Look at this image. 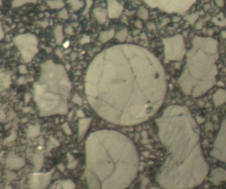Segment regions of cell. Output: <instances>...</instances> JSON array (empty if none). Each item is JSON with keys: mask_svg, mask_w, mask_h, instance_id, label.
Returning <instances> with one entry per match:
<instances>
[{"mask_svg": "<svg viewBox=\"0 0 226 189\" xmlns=\"http://www.w3.org/2000/svg\"><path fill=\"white\" fill-rule=\"evenodd\" d=\"M166 91L159 62L132 45L108 49L91 63L85 79L89 104L108 122L122 126L147 120L159 110Z\"/></svg>", "mask_w": 226, "mask_h": 189, "instance_id": "1", "label": "cell"}, {"mask_svg": "<svg viewBox=\"0 0 226 189\" xmlns=\"http://www.w3.org/2000/svg\"><path fill=\"white\" fill-rule=\"evenodd\" d=\"M167 158L156 179L165 189H191L204 181L208 165L202 156L195 124L186 110L170 107L157 120Z\"/></svg>", "mask_w": 226, "mask_h": 189, "instance_id": "2", "label": "cell"}, {"mask_svg": "<svg viewBox=\"0 0 226 189\" xmlns=\"http://www.w3.org/2000/svg\"><path fill=\"white\" fill-rule=\"evenodd\" d=\"M85 175H91L101 189H125L138 173V155L133 142L115 130L91 133L85 142Z\"/></svg>", "mask_w": 226, "mask_h": 189, "instance_id": "3", "label": "cell"}, {"mask_svg": "<svg viewBox=\"0 0 226 189\" xmlns=\"http://www.w3.org/2000/svg\"><path fill=\"white\" fill-rule=\"evenodd\" d=\"M51 173L37 174L30 179V189H42L46 187L50 181Z\"/></svg>", "mask_w": 226, "mask_h": 189, "instance_id": "4", "label": "cell"}, {"mask_svg": "<svg viewBox=\"0 0 226 189\" xmlns=\"http://www.w3.org/2000/svg\"><path fill=\"white\" fill-rule=\"evenodd\" d=\"M210 180L215 185H218L221 181H225L226 170L221 167L216 168L212 171Z\"/></svg>", "mask_w": 226, "mask_h": 189, "instance_id": "5", "label": "cell"}, {"mask_svg": "<svg viewBox=\"0 0 226 189\" xmlns=\"http://www.w3.org/2000/svg\"><path fill=\"white\" fill-rule=\"evenodd\" d=\"M91 119H83L79 121V137H82L86 132L89 127Z\"/></svg>", "mask_w": 226, "mask_h": 189, "instance_id": "6", "label": "cell"}, {"mask_svg": "<svg viewBox=\"0 0 226 189\" xmlns=\"http://www.w3.org/2000/svg\"><path fill=\"white\" fill-rule=\"evenodd\" d=\"M68 3L75 11L79 10L83 6V3L81 0H68Z\"/></svg>", "mask_w": 226, "mask_h": 189, "instance_id": "7", "label": "cell"}, {"mask_svg": "<svg viewBox=\"0 0 226 189\" xmlns=\"http://www.w3.org/2000/svg\"><path fill=\"white\" fill-rule=\"evenodd\" d=\"M137 15L141 19L147 20L149 17V11L145 7H140L138 10Z\"/></svg>", "mask_w": 226, "mask_h": 189, "instance_id": "8", "label": "cell"}, {"mask_svg": "<svg viewBox=\"0 0 226 189\" xmlns=\"http://www.w3.org/2000/svg\"><path fill=\"white\" fill-rule=\"evenodd\" d=\"M94 13L97 19L99 22H105L106 19V12L105 11H103V10L99 9V10H97L96 11H94Z\"/></svg>", "mask_w": 226, "mask_h": 189, "instance_id": "9", "label": "cell"}, {"mask_svg": "<svg viewBox=\"0 0 226 189\" xmlns=\"http://www.w3.org/2000/svg\"><path fill=\"white\" fill-rule=\"evenodd\" d=\"M113 35H114V30H112L109 31H105V32H103L101 34L100 40L102 42H105L107 40H110Z\"/></svg>", "mask_w": 226, "mask_h": 189, "instance_id": "10", "label": "cell"}, {"mask_svg": "<svg viewBox=\"0 0 226 189\" xmlns=\"http://www.w3.org/2000/svg\"><path fill=\"white\" fill-rule=\"evenodd\" d=\"M62 189H75V184L71 180H66L62 183Z\"/></svg>", "mask_w": 226, "mask_h": 189, "instance_id": "11", "label": "cell"}, {"mask_svg": "<svg viewBox=\"0 0 226 189\" xmlns=\"http://www.w3.org/2000/svg\"><path fill=\"white\" fill-rule=\"evenodd\" d=\"M126 37H127V30L126 29L120 31V32L116 34V38H118V40H120V42L124 41L126 38Z\"/></svg>", "mask_w": 226, "mask_h": 189, "instance_id": "12", "label": "cell"}, {"mask_svg": "<svg viewBox=\"0 0 226 189\" xmlns=\"http://www.w3.org/2000/svg\"><path fill=\"white\" fill-rule=\"evenodd\" d=\"M59 16L61 19H68L69 13L68 11H67V9L64 8V9H63V10H62L61 11H60L59 13Z\"/></svg>", "mask_w": 226, "mask_h": 189, "instance_id": "13", "label": "cell"}, {"mask_svg": "<svg viewBox=\"0 0 226 189\" xmlns=\"http://www.w3.org/2000/svg\"><path fill=\"white\" fill-rule=\"evenodd\" d=\"M149 182H150V180H149L147 178L143 179L141 182V185H140L141 189H145L147 185V184L149 183Z\"/></svg>", "mask_w": 226, "mask_h": 189, "instance_id": "14", "label": "cell"}, {"mask_svg": "<svg viewBox=\"0 0 226 189\" xmlns=\"http://www.w3.org/2000/svg\"><path fill=\"white\" fill-rule=\"evenodd\" d=\"M76 165H77V161L74 160L70 162L68 165H67V167H68V169H74L76 167Z\"/></svg>", "mask_w": 226, "mask_h": 189, "instance_id": "15", "label": "cell"}, {"mask_svg": "<svg viewBox=\"0 0 226 189\" xmlns=\"http://www.w3.org/2000/svg\"><path fill=\"white\" fill-rule=\"evenodd\" d=\"M64 130H65V131H66L67 134H68L71 133V130H70V129L69 127H67V125L66 126V127H64Z\"/></svg>", "mask_w": 226, "mask_h": 189, "instance_id": "16", "label": "cell"}, {"mask_svg": "<svg viewBox=\"0 0 226 189\" xmlns=\"http://www.w3.org/2000/svg\"><path fill=\"white\" fill-rule=\"evenodd\" d=\"M58 168H59L60 169V171H61L62 172H63L64 171V168L65 167H64V166L63 165H60L59 166H58Z\"/></svg>", "mask_w": 226, "mask_h": 189, "instance_id": "17", "label": "cell"}, {"mask_svg": "<svg viewBox=\"0 0 226 189\" xmlns=\"http://www.w3.org/2000/svg\"><path fill=\"white\" fill-rule=\"evenodd\" d=\"M56 189H62V184H58L57 187H56Z\"/></svg>", "mask_w": 226, "mask_h": 189, "instance_id": "18", "label": "cell"}, {"mask_svg": "<svg viewBox=\"0 0 226 189\" xmlns=\"http://www.w3.org/2000/svg\"><path fill=\"white\" fill-rule=\"evenodd\" d=\"M150 189H160V188H157V187H152V188H151Z\"/></svg>", "mask_w": 226, "mask_h": 189, "instance_id": "19", "label": "cell"}]
</instances>
